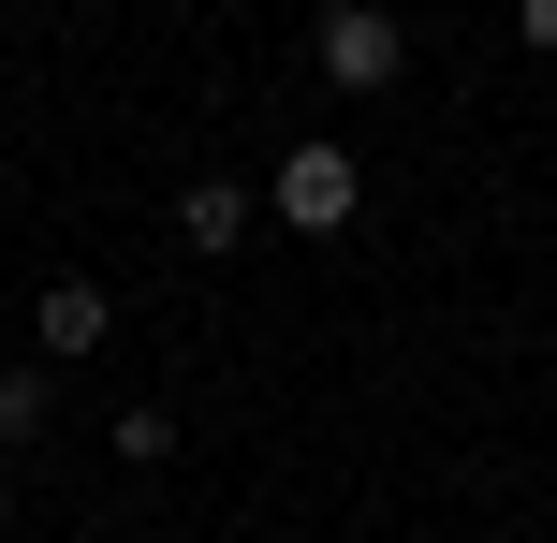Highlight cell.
Returning a JSON list of instances; mask_svg holds the SVG:
<instances>
[{
  "instance_id": "cell-5",
  "label": "cell",
  "mask_w": 557,
  "mask_h": 543,
  "mask_svg": "<svg viewBox=\"0 0 557 543\" xmlns=\"http://www.w3.org/2000/svg\"><path fill=\"white\" fill-rule=\"evenodd\" d=\"M45 427V368H0V441H29Z\"/></svg>"
},
{
  "instance_id": "cell-2",
  "label": "cell",
  "mask_w": 557,
  "mask_h": 543,
  "mask_svg": "<svg viewBox=\"0 0 557 543\" xmlns=\"http://www.w3.org/2000/svg\"><path fill=\"white\" fill-rule=\"evenodd\" d=\"M323 74L337 88H396V74H411V45H396L382 0H337V15H323Z\"/></svg>"
},
{
  "instance_id": "cell-4",
  "label": "cell",
  "mask_w": 557,
  "mask_h": 543,
  "mask_svg": "<svg viewBox=\"0 0 557 543\" xmlns=\"http://www.w3.org/2000/svg\"><path fill=\"white\" fill-rule=\"evenodd\" d=\"M29 323H45V353H88V338H103L117 309H103V280H59V294H45Z\"/></svg>"
},
{
  "instance_id": "cell-1",
  "label": "cell",
  "mask_w": 557,
  "mask_h": 543,
  "mask_svg": "<svg viewBox=\"0 0 557 543\" xmlns=\"http://www.w3.org/2000/svg\"><path fill=\"white\" fill-rule=\"evenodd\" d=\"M352 192H367V176H352V147H294V162H278V221H294V235H337V221H352Z\"/></svg>"
},
{
  "instance_id": "cell-6",
  "label": "cell",
  "mask_w": 557,
  "mask_h": 543,
  "mask_svg": "<svg viewBox=\"0 0 557 543\" xmlns=\"http://www.w3.org/2000/svg\"><path fill=\"white\" fill-rule=\"evenodd\" d=\"M513 15H529V45H557V0H513Z\"/></svg>"
},
{
  "instance_id": "cell-3",
  "label": "cell",
  "mask_w": 557,
  "mask_h": 543,
  "mask_svg": "<svg viewBox=\"0 0 557 543\" xmlns=\"http://www.w3.org/2000/svg\"><path fill=\"white\" fill-rule=\"evenodd\" d=\"M176 235H191V250L221 264L235 235H250V192H221V176H191V192H176Z\"/></svg>"
}]
</instances>
